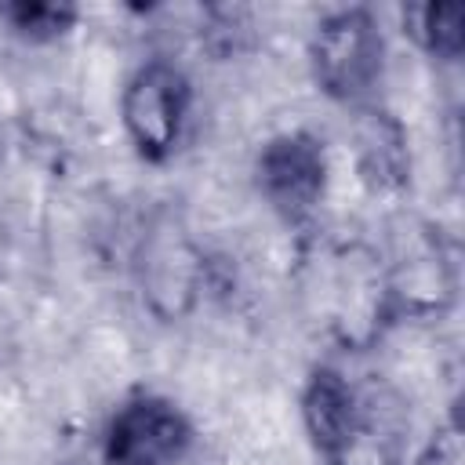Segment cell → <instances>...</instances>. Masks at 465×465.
<instances>
[{
	"mask_svg": "<svg viewBox=\"0 0 465 465\" xmlns=\"http://www.w3.org/2000/svg\"><path fill=\"white\" fill-rule=\"evenodd\" d=\"M189 443L193 429L174 403L160 396H138L109 421L105 458L109 465H174Z\"/></svg>",
	"mask_w": 465,
	"mask_h": 465,
	"instance_id": "1",
	"label": "cell"
},
{
	"mask_svg": "<svg viewBox=\"0 0 465 465\" xmlns=\"http://www.w3.org/2000/svg\"><path fill=\"white\" fill-rule=\"evenodd\" d=\"M312 62L316 80L331 94L356 98L371 91V84L381 73V36L363 11H341L320 25Z\"/></svg>",
	"mask_w": 465,
	"mask_h": 465,
	"instance_id": "2",
	"label": "cell"
},
{
	"mask_svg": "<svg viewBox=\"0 0 465 465\" xmlns=\"http://www.w3.org/2000/svg\"><path fill=\"white\" fill-rule=\"evenodd\" d=\"M185 105H189L185 76L163 62L145 65L124 94V124L134 145L153 160L167 156L171 145L178 142Z\"/></svg>",
	"mask_w": 465,
	"mask_h": 465,
	"instance_id": "3",
	"label": "cell"
},
{
	"mask_svg": "<svg viewBox=\"0 0 465 465\" xmlns=\"http://www.w3.org/2000/svg\"><path fill=\"white\" fill-rule=\"evenodd\" d=\"M262 189L265 196L283 207L287 214L309 211L323 189V153L312 138L305 134H287L276 138L262 153Z\"/></svg>",
	"mask_w": 465,
	"mask_h": 465,
	"instance_id": "4",
	"label": "cell"
},
{
	"mask_svg": "<svg viewBox=\"0 0 465 465\" xmlns=\"http://www.w3.org/2000/svg\"><path fill=\"white\" fill-rule=\"evenodd\" d=\"M305 418L323 450H334L349 440L352 425V400L338 374H316L309 396H305Z\"/></svg>",
	"mask_w": 465,
	"mask_h": 465,
	"instance_id": "5",
	"label": "cell"
},
{
	"mask_svg": "<svg viewBox=\"0 0 465 465\" xmlns=\"http://www.w3.org/2000/svg\"><path fill=\"white\" fill-rule=\"evenodd\" d=\"M425 36H429L432 51L458 54V47H461V7L458 4L425 7Z\"/></svg>",
	"mask_w": 465,
	"mask_h": 465,
	"instance_id": "6",
	"label": "cell"
},
{
	"mask_svg": "<svg viewBox=\"0 0 465 465\" xmlns=\"http://www.w3.org/2000/svg\"><path fill=\"white\" fill-rule=\"evenodd\" d=\"M4 15L15 22V29L33 33V36H40V33H62L73 22V11L69 7H51V4H18V7H7Z\"/></svg>",
	"mask_w": 465,
	"mask_h": 465,
	"instance_id": "7",
	"label": "cell"
}]
</instances>
